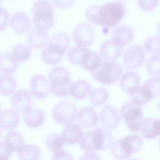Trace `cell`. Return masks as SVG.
<instances>
[{
	"instance_id": "obj_1",
	"label": "cell",
	"mask_w": 160,
	"mask_h": 160,
	"mask_svg": "<svg viewBox=\"0 0 160 160\" xmlns=\"http://www.w3.org/2000/svg\"><path fill=\"white\" fill-rule=\"evenodd\" d=\"M126 6L120 1H116L101 6L89 7L85 12L87 20L91 23L107 28L118 25L126 14Z\"/></svg>"
},
{
	"instance_id": "obj_2",
	"label": "cell",
	"mask_w": 160,
	"mask_h": 160,
	"mask_svg": "<svg viewBox=\"0 0 160 160\" xmlns=\"http://www.w3.org/2000/svg\"><path fill=\"white\" fill-rule=\"evenodd\" d=\"M113 144L112 136L106 127H98L83 134L79 141L81 149L85 152L105 151Z\"/></svg>"
},
{
	"instance_id": "obj_3",
	"label": "cell",
	"mask_w": 160,
	"mask_h": 160,
	"mask_svg": "<svg viewBox=\"0 0 160 160\" xmlns=\"http://www.w3.org/2000/svg\"><path fill=\"white\" fill-rule=\"evenodd\" d=\"M70 44V38L67 34L64 32L55 34L48 41L46 48L42 51V61L48 65L58 64L63 59Z\"/></svg>"
},
{
	"instance_id": "obj_4",
	"label": "cell",
	"mask_w": 160,
	"mask_h": 160,
	"mask_svg": "<svg viewBox=\"0 0 160 160\" xmlns=\"http://www.w3.org/2000/svg\"><path fill=\"white\" fill-rule=\"evenodd\" d=\"M32 22L36 29L46 31L51 29L55 23L52 6L46 0L36 1L31 8Z\"/></svg>"
},
{
	"instance_id": "obj_5",
	"label": "cell",
	"mask_w": 160,
	"mask_h": 160,
	"mask_svg": "<svg viewBox=\"0 0 160 160\" xmlns=\"http://www.w3.org/2000/svg\"><path fill=\"white\" fill-rule=\"evenodd\" d=\"M142 145L143 140L139 136L128 135L113 142L111 152L116 159L124 160L130 158L134 152H138Z\"/></svg>"
},
{
	"instance_id": "obj_6",
	"label": "cell",
	"mask_w": 160,
	"mask_h": 160,
	"mask_svg": "<svg viewBox=\"0 0 160 160\" xmlns=\"http://www.w3.org/2000/svg\"><path fill=\"white\" fill-rule=\"evenodd\" d=\"M50 91L58 98H66L69 94L71 84V75L64 67L57 66L52 68L48 74Z\"/></svg>"
},
{
	"instance_id": "obj_7",
	"label": "cell",
	"mask_w": 160,
	"mask_h": 160,
	"mask_svg": "<svg viewBox=\"0 0 160 160\" xmlns=\"http://www.w3.org/2000/svg\"><path fill=\"white\" fill-rule=\"evenodd\" d=\"M122 66L114 61H102L101 65L91 72L92 78L99 82L109 85L116 82L122 73Z\"/></svg>"
},
{
	"instance_id": "obj_8",
	"label": "cell",
	"mask_w": 160,
	"mask_h": 160,
	"mask_svg": "<svg viewBox=\"0 0 160 160\" xmlns=\"http://www.w3.org/2000/svg\"><path fill=\"white\" fill-rule=\"evenodd\" d=\"M120 114L131 131L138 132L141 129L143 117L140 106L131 101H127L122 105Z\"/></svg>"
},
{
	"instance_id": "obj_9",
	"label": "cell",
	"mask_w": 160,
	"mask_h": 160,
	"mask_svg": "<svg viewBox=\"0 0 160 160\" xmlns=\"http://www.w3.org/2000/svg\"><path fill=\"white\" fill-rule=\"evenodd\" d=\"M76 106L68 101H62L57 103L52 108V116L58 124L66 126L73 123L78 116Z\"/></svg>"
},
{
	"instance_id": "obj_10",
	"label": "cell",
	"mask_w": 160,
	"mask_h": 160,
	"mask_svg": "<svg viewBox=\"0 0 160 160\" xmlns=\"http://www.w3.org/2000/svg\"><path fill=\"white\" fill-rule=\"evenodd\" d=\"M144 49L142 46L138 44L131 46L123 54V64L129 69L134 70L140 68L144 63Z\"/></svg>"
},
{
	"instance_id": "obj_11",
	"label": "cell",
	"mask_w": 160,
	"mask_h": 160,
	"mask_svg": "<svg viewBox=\"0 0 160 160\" xmlns=\"http://www.w3.org/2000/svg\"><path fill=\"white\" fill-rule=\"evenodd\" d=\"M72 38L77 45L86 48L92 44L95 38L94 31L89 24L79 23L74 28Z\"/></svg>"
},
{
	"instance_id": "obj_12",
	"label": "cell",
	"mask_w": 160,
	"mask_h": 160,
	"mask_svg": "<svg viewBox=\"0 0 160 160\" xmlns=\"http://www.w3.org/2000/svg\"><path fill=\"white\" fill-rule=\"evenodd\" d=\"M30 91L33 97L39 99L48 96L50 91L49 83L44 75L36 74L31 78Z\"/></svg>"
},
{
	"instance_id": "obj_13",
	"label": "cell",
	"mask_w": 160,
	"mask_h": 160,
	"mask_svg": "<svg viewBox=\"0 0 160 160\" xmlns=\"http://www.w3.org/2000/svg\"><path fill=\"white\" fill-rule=\"evenodd\" d=\"M133 30L127 26L116 27L111 34L112 42L118 47L122 48L128 45L133 39Z\"/></svg>"
},
{
	"instance_id": "obj_14",
	"label": "cell",
	"mask_w": 160,
	"mask_h": 160,
	"mask_svg": "<svg viewBox=\"0 0 160 160\" xmlns=\"http://www.w3.org/2000/svg\"><path fill=\"white\" fill-rule=\"evenodd\" d=\"M11 106L18 112H24L31 107L32 99L30 93L24 89L14 92L11 100Z\"/></svg>"
},
{
	"instance_id": "obj_15",
	"label": "cell",
	"mask_w": 160,
	"mask_h": 160,
	"mask_svg": "<svg viewBox=\"0 0 160 160\" xmlns=\"http://www.w3.org/2000/svg\"><path fill=\"white\" fill-rule=\"evenodd\" d=\"M78 119L79 122L82 127L88 129H92L98 124L99 116L94 108L85 106L79 111Z\"/></svg>"
},
{
	"instance_id": "obj_16",
	"label": "cell",
	"mask_w": 160,
	"mask_h": 160,
	"mask_svg": "<svg viewBox=\"0 0 160 160\" xmlns=\"http://www.w3.org/2000/svg\"><path fill=\"white\" fill-rule=\"evenodd\" d=\"M100 120L104 127L109 129L117 128L120 122V116L117 110L111 106H104L100 112Z\"/></svg>"
},
{
	"instance_id": "obj_17",
	"label": "cell",
	"mask_w": 160,
	"mask_h": 160,
	"mask_svg": "<svg viewBox=\"0 0 160 160\" xmlns=\"http://www.w3.org/2000/svg\"><path fill=\"white\" fill-rule=\"evenodd\" d=\"M83 134L81 126L76 123H71L64 126L61 136L65 144L73 145L80 141Z\"/></svg>"
},
{
	"instance_id": "obj_18",
	"label": "cell",
	"mask_w": 160,
	"mask_h": 160,
	"mask_svg": "<svg viewBox=\"0 0 160 160\" xmlns=\"http://www.w3.org/2000/svg\"><path fill=\"white\" fill-rule=\"evenodd\" d=\"M10 25L16 33L23 34L31 29V22L26 14L18 12L12 16L10 19Z\"/></svg>"
},
{
	"instance_id": "obj_19",
	"label": "cell",
	"mask_w": 160,
	"mask_h": 160,
	"mask_svg": "<svg viewBox=\"0 0 160 160\" xmlns=\"http://www.w3.org/2000/svg\"><path fill=\"white\" fill-rule=\"evenodd\" d=\"M19 122L18 112L13 108H7L0 111V128L4 130H12Z\"/></svg>"
},
{
	"instance_id": "obj_20",
	"label": "cell",
	"mask_w": 160,
	"mask_h": 160,
	"mask_svg": "<svg viewBox=\"0 0 160 160\" xmlns=\"http://www.w3.org/2000/svg\"><path fill=\"white\" fill-rule=\"evenodd\" d=\"M140 83L141 78L139 74L133 71H128L121 78L119 87L123 92L131 94L140 86Z\"/></svg>"
},
{
	"instance_id": "obj_21",
	"label": "cell",
	"mask_w": 160,
	"mask_h": 160,
	"mask_svg": "<svg viewBox=\"0 0 160 160\" xmlns=\"http://www.w3.org/2000/svg\"><path fill=\"white\" fill-rule=\"evenodd\" d=\"M24 122L31 128L40 127L45 119L44 112L36 108H29L23 112Z\"/></svg>"
},
{
	"instance_id": "obj_22",
	"label": "cell",
	"mask_w": 160,
	"mask_h": 160,
	"mask_svg": "<svg viewBox=\"0 0 160 160\" xmlns=\"http://www.w3.org/2000/svg\"><path fill=\"white\" fill-rule=\"evenodd\" d=\"M91 91L90 83L84 79L74 81L69 87V94L72 98L77 99L86 98Z\"/></svg>"
},
{
	"instance_id": "obj_23",
	"label": "cell",
	"mask_w": 160,
	"mask_h": 160,
	"mask_svg": "<svg viewBox=\"0 0 160 160\" xmlns=\"http://www.w3.org/2000/svg\"><path fill=\"white\" fill-rule=\"evenodd\" d=\"M100 56L105 61H115L121 55V48L116 46L112 41H104L100 46Z\"/></svg>"
},
{
	"instance_id": "obj_24",
	"label": "cell",
	"mask_w": 160,
	"mask_h": 160,
	"mask_svg": "<svg viewBox=\"0 0 160 160\" xmlns=\"http://www.w3.org/2000/svg\"><path fill=\"white\" fill-rule=\"evenodd\" d=\"M144 138L151 139L160 136V119L146 118L141 129Z\"/></svg>"
},
{
	"instance_id": "obj_25",
	"label": "cell",
	"mask_w": 160,
	"mask_h": 160,
	"mask_svg": "<svg viewBox=\"0 0 160 160\" xmlns=\"http://www.w3.org/2000/svg\"><path fill=\"white\" fill-rule=\"evenodd\" d=\"M141 90L149 102L160 96V78H151L147 79L141 86Z\"/></svg>"
},
{
	"instance_id": "obj_26",
	"label": "cell",
	"mask_w": 160,
	"mask_h": 160,
	"mask_svg": "<svg viewBox=\"0 0 160 160\" xmlns=\"http://www.w3.org/2000/svg\"><path fill=\"white\" fill-rule=\"evenodd\" d=\"M48 41V34L44 31L38 29H32L27 37L29 46L33 49H40L44 47Z\"/></svg>"
},
{
	"instance_id": "obj_27",
	"label": "cell",
	"mask_w": 160,
	"mask_h": 160,
	"mask_svg": "<svg viewBox=\"0 0 160 160\" xmlns=\"http://www.w3.org/2000/svg\"><path fill=\"white\" fill-rule=\"evenodd\" d=\"M18 67V61L12 54L5 52L0 55V71L4 74H12Z\"/></svg>"
},
{
	"instance_id": "obj_28",
	"label": "cell",
	"mask_w": 160,
	"mask_h": 160,
	"mask_svg": "<svg viewBox=\"0 0 160 160\" xmlns=\"http://www.w3.org/2000/svg\"><path fill=\"white\" fill-rule=\"evenodd\" d=\"M102 59L101 56L96 52L88 50L84 55L80 66L91 72L96 70L101 64Z\"/></svg>"
},
{
	"instance_id": "obj_29",
	"label": "cell",
	"mask_w": 160,
	"mask_h": 160,
	"mask_svg": "<svg viewBox=\"0 0 160 160\" xmlns=\"http://www.w3.org/2000/svg\"><path fill=\"white\" fill-rule=\"evenodd\" d=\"M4 142L7 148L12 152H18L24 145L22 135L16 131H10L4 136Z\"/></svg>"
},
{
	"instance_id": "obj_30",
	"label": "cell",
	"mask_w": 160,
	"mask_h": 160,
	"mask_svg": "<svg viewBox=\"0 0 160 160\" xmlns=\"http://www.w3.org/2000/svg\"><path fill=\"white\" fill-rule=\"evenodd\" d=\"M40 155L39 148L34 144H24L18 151L19 160H39Z\"/></svg>"
},
{
	"instance_id": "obj_31",
	"label": "cell",
	"mask_w": 160,
	"mask_h": 160,
	"mask_svg": "<svg viewBox=\"0 0 160 160\" xmlns=\"http://www.w3.org/2000/svg\"><path fill=\"white\" fill-rule=\"evenodd\" d=\"M109 98V92L104 88H97L91 91L89 101L94 106H100L105 104Z\"/></svg>"
},
{
	"instance_id": "obj_32",
	"label": "cell",
	"mask_w": 160,
	"mask_h": 160,
	"mask_svg": "<svg viewBox=\"0 0 160 160\" xmlns=\"http://www.w3.org/2000/svg\"><path fill=\"white\" fill-rule=\"evenodd\" d=\"M17 86L15 79L9 74H4L0 78V94L3 96L12 94Z\"/></svg>"
},
{
	"instance_id": "obj_33",
	"label": "cell",
	"mask_w": 160,
	"mask_h": 160,
	"mask_svg": "<svg viewBox=\"0 0 160 160\" xmlns=\"http://www.w3.org/2000/svg\"><path fill=\"white\" fill-rule=\"evenodd\" d=\"M46 146L49 151L55 152L61 149L64 146L65 142L61 136L57 133L49 134L45 141Z\"/></svg>"
},
{
	"instance_id": "obj_34",
	"label": "cell",
	"mask_w": 160,
	"mask_h": 160,
	"mask_svg": "<svg viewBox=\"0 0 160 160\" xmlns=\"http://www.w3.org/2000/svg\"><path fill=\"white\" fill-rule=\"evenodd\" d=\"M88 49L82 46H75L71 48L67 56V58L68 61L73 64V65H79L86 54V53L88 51Z\"/></svg>"
},
{
	"instance_id": "obj_35",
	"label": "cell",
	"mask_w": 160,
	"mask_h": 160,
	"mask_svg": "<svg viewBox=\"0 0 160 160\" xmlns=\"http://www.w3.org/2000/svg\"><path fill=\"white\" fill-rule=\"evenodd\" d=\"M12 54L18 62H25L31 56L30 49L24 44H16L12 49Z\"/></svg>"
},
{
	"instance_id": "obj_36",
	"label": "cell",
	"mask_w": 160,
	"mask_h": 160,
	"mask_svg": "<svg viewBox=\"0 0 160 160\" xmlns=\"http://www.w3.org/2000/svg\"><path fill=\"white\" fill-rule=\"evenodd\" d=\"M144 49L149 53L158 54L160 53V35L148 37L143 44Z\"/></svg>"
},
{
	"instance_id": "obj_37",
	"label": "cell",
	"mask_w": 160,
	"mask_h": 160,
	"mask_svg": "<svg viewBox=\"0 0 160 160\" xmlns=\"http://www.w3.org/2000/svg\"><path fill=\"white\" fill-rule=\"evenodd\" d=\"M146 69L147 72L152 76H160V55L154 54L146 61Z\"/></svg>"
},
{
	"instance_id": "obj_38",
	"label": "cell",
	"mask_w": 160,
	"mask_h": 160,
	"mask_svg": "<svg viewBox=\"0 0 160 160\" xmlns=\"http://www.w3.org/2000/svg\"><path fill=\"white\" fill-rule=\"evenodd\" d=\"M131 102L134 104L139 106H143L149 103V101L144 97L141 90V86H139L136 89H135L131 94Z\"/></svg>"
},
{
	"instance_id": "obj_39",
	"label": "cell",
	"mask_w": 160,
	"mask_h": 160,
	"mask_svg": "<svg viewBox=\"0 0 160 160\" xmlns=\"http://www.w3.org/2000/svg\"><path fill=\"white\" fill-rule=\"evenodd\" d=\"M138 4L141 9L151 11L158 6V0H138Z\"/></svg>"
},
{
	"instance_id": "obj_40",
	"label": "cell",
	"mask_w": 160,
	"mask_h": 160,
	"mask_svg": "<svg viewBox=\"0 0 160 160\" xmlns=\"http://www.w3.org/2000/svg\"><path fill=\"white\" fill-rule=\"evenodd\" d=\"M51 160H74L72 156L64 149L54 152Z\"/></svg>"
},
{
	"instance_id": "obj_41",
	"label": "cell",
	"mask_w": 160,
	"mask_h": 160,
	"mask_svg": "<svg viewBox=\"0 0 160 160\" xmlns=\"http://www.w3.org/2000/svg\"><path fill=\"white\" fill-rule=\"evenodd\" d=\"M9 15L8 12L0 4V31L6 29L8 24Z\"/></svg>"
},
{
	"instance_id": "obj_42",
	"label": "cell",
	"mask_w": 160,
	"mask_h": 160,
	"mask_svg": "<svg viewBox=\"0 0 160 160\" xmlns=\"http://www.w3.org/2000/svg\"><path fill=\"white\" fill-rule=\"evenodd\" d=\"M12 154L4 142H0V160H9V157Z\"/></svg>"
},
{
	"instance_id": "obj_43",
	"label": "cell",
	"mask_w": 160,
	"mask_h": 160,
	"mask_svg": "<svg viewBox=\"0 0 160 160\" xmlns=\"http://www.w3.org/2000/svg\"><path fill=\"white\" fill-rule=\"evenodd\" d=\"M51 2L56 8L65 9L71 7L74 3V0H51Z\"/></svg>"
},
{
	"instance_id": "obj_44",
	"label": "cell",
	"mask_w": 160,
	"mask_h": 160,
	"mask_svg": "<svg viewBox=\"0 0 160 160\" xmlns=\"http://www.w3.org/2000/svg\"><path fill=\"white\" fill-rule=\"evenodd\" d=\"M78 160H101V158L94 152H86L79 158Z\"/></svg>"
},
{
	"instance_id": "obj_45",
	"label": "cell",
	"mask_w": 160,
	"mask_h": 160,
	"mask_svg": "<svg viewBox=\"0 0 160 160\" xmlns=\"http://www.w3.org/2000/svg\"><path fill=\"white\" fill-rule=\"evenodd\" d=\"M129 160H141V159L139 158H132L129 159Z\"/></svg>"
},
{
	"instance_id": "obj_46",
	"label": "cell",
	"mask_w": 160,
	"mask_h": 160,
	"mask_svg": "<svg viewBox=\"0 0 160 160\" xmlns=\"http://www.w3.org/2000/svg\"><path fill=\"white\" fill-rule=\"evenodd\" d=\"M158 32H159V35H160V22L158 26Z\"/></svg>"
},
{
	"instance_id": "obj_47",
	"label": "cell",
	"mask_w": 160,
	"mask_h": 160,
	"mask_svg": "<svg viewBox=\"0 0 160 160\" xmlns=\"http://www.w3.org/2000/svg\"><path fill=\"white\" fill-rule=\"evenodd\" d=\"M158 108L159 109H160V101H159V102L158 104Z\"/></svg>"
},
{
	"instance_id": "obj_48",
	"label": "cell",
	"mask_w": 160,
	"mask_h": 160,
	"mask_svg": "<svg viewBox=\"0 0 160 160\" xmlns=\"http://www.w3.org/2000/svg\"><path fill=\"white\" fill-rule=\"evenodd\" d=\"M1 138V128H0V139Z\"/></svg>"
},
{
	"instance_id": "obj_49",
	"label": "cell",
	"mask_w": 160,
	"mask_h": 160,
	"mask_svg": "<svg viewBox=\"0 0 160 160\" xmlns=\"http://www.w3.org/2000/svg\"><path fill=\"white\" fill-rule=\"evenodd\" d=\"M159 149H160V139L159 140Z\"/></svg>"
},
{
	"instance_id": "obj_50",
	"label": "cell",
	"mask_w": 160,
	"mask_h": 160,
	"mask_svg": "<svg viewBox=\"0 0 160 160\" xmlns=\"http://www.w3.org/2000/svg\"><path fill=\"white\" fill-rule=\"evenodd\" d=\"M0 111H1V105H0Z\"/></svg>"
},
{
	"instance_id": "obj_51",
	"label": "cell",
	"mask_w": 160,
	"mask_h": 160,
	"mask_svg": "<svg viewBox=\"0 0 160 160\" xmlns=\"http://www.w3.org/2000/svg\"><path fill=\"white\" fill-rule=\"evenodd\" d=\"M1 73H0V78H1Z\"/></svg>"
},
{
	"instance_id": "obj_52",
	"label": "cell",
	"mask_w": 160,
	"mask_h": 160,
	"mask_svg": "<svg viewBox=\"0 0 160 160\" xmlns=\"http://www.w3.org/2000/svg\"><path fill=\"white\" fill-rule=\"evenodd\" d=\"M0 1H1V0H0Z\"/></svg>"
}]
</instances>
